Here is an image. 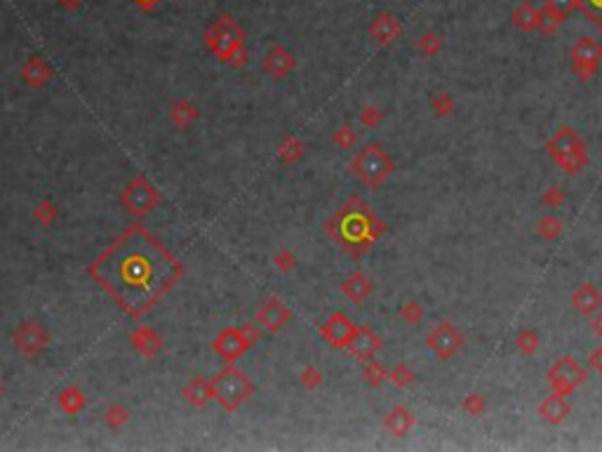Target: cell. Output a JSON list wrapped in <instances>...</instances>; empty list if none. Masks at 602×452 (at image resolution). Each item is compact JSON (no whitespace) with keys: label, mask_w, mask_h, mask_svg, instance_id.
<instances>
[{"label":"cell","mask_w":602,"mask_h":452,"mask_svg":"<svg viewBox=\"0 0 602 452\" xmlns=\"http://www.w3.org/2000/svg\"><path fill=\"white\" fill-rule=\"evenodd\" d=\"M332 139H334L336 146L344 148V151H346V148H351V146L355 144V132H353L351 125H341L339 130L332 134Z\"/></svg>","instance_id":"836d02e7"},{"label":"cell","mask_w":602,"mask_h":452,"mask_svg":"<svg viewBox=\"0 0 602 452\" xmlns=\"http://www.w3.org/2000/svg\"><path fill=\"white\" fill-rule=\"evenodd\" d=\"M398 34H400L398 19L393 17V15H388V12L379 15V17L372 22V27H370V36H372L379 45H388Z\"/></svg>","instance_id":"44dd1931"},{"label":"cell","mask_w":602,"mask_h":452,"mask_svg":"<svg viewBox=\"0 0 602 452\" xmlns=\"http://www.w3.org/2000/svg\"><path fill=\"white\" fill-rule=\"evenodd\" d=\"M572 57H574V64H577V66L584 64V78H586V76L593 73L595 66H598V62L602 59V48L593 41V38H581V41L577 43V48H574Z\"/></svg>","instance_id":"d6986e66"},{"label":"cell","mask_w":602,"mask_h":452,"mask_svg":"<svg viewBox=\"0 0 602 452\" xmlns=\"http://www.w3.org/2000/svg\"><path fill=\"white\" fill-rule=\"evenodd\" d=\"M429 344H431L433 351H438L440 358H447L457 351L459 346H461V337L457 334L454 327L447 325V323H443V325H438L436 330L431 332Z\"/></svg>","instance_id":"e0dca14e"},{"label":"cell","mask_w":602,"mask_h":452,"mask_svg":"<svg viewBox=\"0 0 602 452\" xmlns=\"http://www.w3.org/2000/svg\"><path fill=\"white\" fill-rule=\"evenodd\" d=\"M129 344H132L134 351L144 358H155L163 351V337H160L151 325L134 327V330L129 332Z\"/></svg>","instance_id":"5bb4252c"},{"label":"cell","mask_w":602,"mask_h":452,"mask_svg":"<svg viewBox=\"0 0 602 452\" xmlns=\"http://www.w3.org/2000/svg\"><path fill=\"white\" fill-rule=\"evenodd\" d=\"M250 346H252L250 339L245 337V332L241 327H224V330L217 334L215 344H212V348H215L226 363H236Z\"/></svg>","instance_id":"8fae6325"},{"label":"cell","mask_w":602,"mask_h":452,"mask_svg":"<svg viewBox=\"0 0 602 452\" xmlns=\"http://www.w3.org/2000/svg\"><path fill=\"white\" fill-rule=\"evenodd\" d=\"M255 320L259 323V327H261V330L275 334V332H280L289 320H292V311H289V306L285 304L282 299L271 297V299H266L261 306L257 309Z\"/></svg>","instance_id":"30bf717a"},{"label":"cell","mask_w":602,"mask_h":452,"mask_svg":"<svg viewBox=\"0 0 602 452\" xmlns=\"http://www.w3.org/2000/svg\"><path fill=\"white\" fill-rule=\"evenodd\" d=\"M198 115H200L198 106L193 104L191 99H179V101H174V104L170 106V120L177 127H181V130L191 127L193 122L198 120Z\"/></svg>","instance_id":"603a6c76"},{"label":"cell","mask_w":602,"mask_h":452,"mask_svg":"<svg viewBox=\"0 0 602 452\" xmlns=\"http://www.w3.org/2000/svg\"><path fill=\"white\" fill-rule=\"evenodd\" d=\"M303 153H306L303 141L299 137H294V134H285V137L280 139V144H278V158H280L285 165L299 163V160L303 158Z\"/></svg>","instance_id":"cb8c5ba5"},{"label":"cell","mask_w":602,"mask_h":452,"mask_svg":"<svg viewBox=\"0 0 602 452\" xmlns=\"http://www.w3.org/2000/svg\"><path fill=\"white\" fill-rule=\"evenodd\" d=\"M134 3L141 5V8H144V10H151L155 3H160V0H134Z\"/></svg>","instance_id":"7bdbcfd3"},{"label":"cell","mask_w":602,"mask_h":452,"mask_svg":"<svg viewBox=\"0 0 602 452\" xmlns=\"http://www.w3.org/2000/svg\"><path fill=\"white\" fill-rule=\"evenodd\" d=\"M400 313H403V318H407L410 323H414V320L419 318V316H422V311H419V309H417V304H407Z\"/></svg>","instance_id":"ab89813d"},{"label":"cell","mask_w":602,"mask_h":452,"mask_svg":"<svg viewBox=\"0 0 602 452\" xmlns=\"http://www.w3.org/2000/svg\"><path fill=\"white\" fill-rule=\"evenodd\" d=\"M346 348L351 351V356L362 360V363H367V360H372L377 356V351L381 348V339L370 330V327H358Z\"/></svg>","instance_id":"9a60e30c"},{"label":"cell","mask_w":602,"mask_h":452,"mask_svg":"<svg viewBox=\"0 0 602 452\" xmlns=\"http://www.w3.org/2000/svg\"><path fill=\"white\" fill-rule=\"evenodd\" d=\"M12 344L24 358H38L50 344V332L43 323L38 320H24L12 332Z\"/></svg>","instance_id":"52a82bcc"},{"label":"cell","mask_w":602,"mask_h":452,"mask_svg":"<svg viewBox=\"0 0 602 452\" xmlns=\"http://www.w3.org/2000/svg\"><path fill=\"white\" fill-rule=\"evenodd\" d=\"M360 120H362V125L374 127V125H377V122L381 120V111H379V108H374V106H367L365 111H362Z\"/></svg>","instance_id":"74e56055"},{"label":"cell","mask_w":602,"mask_h":452,"mask_svg":"<svg viewBox=\"0 0 602 452\" xmlns=\"http://www.w3.org/2000/svg\"><path fill=\"white\" fill-rule=\"evenodd\" d=\"M299 382L306 391H313L322 384V372L315 365H306L299 374Z\"/></svg>","instance_id":"4dcf8cb0"},{"label":"cell","mask_w":602,"mask_h":452,"mask_svg":"<svg viewBox=\"0 0 602 452\" xmlns=\"http://www.w3.org/2000/svg\"><path fill=\"white\" fill-rule=\"evenodd\" d=\"M365 379H367V382H370L372 386H379V384L386 379L384 365H379L377 360H370V363H367V367H365Z\"/></svg>","instance_id":"e575fe53"},{"label":"cell","mask_w":602,"mask_h":452,"mask_svg":"<svg viewBox=\"0 0 602 452\" xmlns=\"http://www.w3.org/2000/svg\"><path fill=\"white\" fill-rule=\"evenodd\" d=\"M600 304H602V297L593 285L579 288V292L574 295V306H577L581 313H593Z\"/></svg>","instance_id":"484cf974"},{"label":"cell","mask_w":602,"mask_h":452,"mask_svg":"<svg viewBox=\"0 0 602 452\" xmlns=\"http://www.w3.org/2000/svg\"><path fill=\"white\" fill-rule=\"evenodd\" d=\"M551 153L567 172H577L581 165H586V146L581 144L579 137L569 130L558 132V137L551 141Z\"/></svg>","instance_id":"ba28073f"},{"label":"cell","mask_w":602,"mask_h":452,"mask_svg":"<svg viewBox=\"0 0 602 452\" xmlns=\"http://www.w3.org/2000/svg\"><path fill=\"white\" fill-rule=\"evenodd\" d=\"M543 3H546V15H551L553 22L558 24L560 19H565L569 12L577 8L579 0H543Z\"/></svg>","instance_id":"f1b7e54d"},{"label":"cell","mask_w":602,"mask_h":452,"mask_svg":"<svg viewBox=\"0 0 602 452\" xmlns=\"http://www.w3.org/2000/svg\"><path fill=\"white\" fill-rule=\"evenodd\" d=\"M579 5L584 8L586 17L591 19V22L602 27V0H579Z\"/></svg>","instance_id":"d590c367"},{"label":"cell","mask_w":602,"mask_h":452,"mask_svg":"<svg viewBox=\"0 0 602 452\" xmlns=\"http://www.w3.org/2000/svg\"><path fill=\"white\" fill-rule=\"evenodd\" d=\"M59 3H62V8H64V10L73 12V10H78V8H80V3H83V0H59Z\"/></svg>","instance_id":"b9f144b4"},{"label":"cell","mask_w":602,"mask_h":452,"mask_svg":"<svg viewBox=\"0 0 602 452\" xmlns=\"http://www.w3.org/2000/svg\"><path fill=\"white\" fill-rule=\"evenodd\" d=\"M412 424H414V417L410 415V410L403 408V405L393 408L386 415V419H384V426L391 431V434H396V436H405L407 431L412 429Z\"/></svg>","instance_id":"d4e9b609"},{"label":"cell","mask_w":602,"mask_h":452,"mask_svg":"<svg viewBox=\"0 0 602 452\" xmlns=\"http://www.w3.org/2000/svg\"><path fill=\"white\" fill-rule=\"evenodd\" d=\"M241 330L245 332V337L250 339V344L255 346L259 339H261V330H259V323L255 325V323H243L241 325Z\"/></svg>","instance_id":"f35d334b"},{"label":"cell","mask_w":602,"mask_h":452,"mask_svg":"<svg viewBox=\"0 0 602 452\" xmlns=\"http://www.w3.org/2000/svg\"><path fill=\"white\" fill-rule=\"evenodd\" d=\"M341 292H344L351 302H355V304H360V302H365L367 297H370L372 283H370L367 276L353 274V276H348L344 283H341Z\"/></svg>","instance_id":"7402d4cb"},{"label":"cell","mask_w":602,"mask_h":452,"mask_svg":"<svg viewBox=\"0 0 602 452\" xmlns=\"http://www.w3.org/2000/svg\"><path fill=\"white\" fill-rule=\"evenodd\" d=\"M0 393H3V384H0Z\"/></svg>","instance_id":"f6af8a7d"},{"label":"cell","mask_w":602,"mask_h":452,"mask_svg":"<svg viewBox=\"0 0 602 452\" xmlns=\"http://www.w3.org/2000/svg\"><path fill=\"white\" fill-rule=\"evenodd\" d=\"M57 215H59V210H57V205L52 203V200H41V203L36 205V210H34L36 222L41 224V226H50V224H55Z\"/></svg>","instance_id":"f546056e"},{"label":"cell","mask_w":602,"mask_h":452,"mask_svg":"<svg viewBox=\"0 0 602 452\" xmlns=\"http://www.w3.org/2000/svg\"><path fill=\"white\" fill-rule=\"evenodd\" d=\"M325 231L348 255L358 257L370 250V245L384 231V224L374 217L370 205H365L360 198H351L334 212L332 219L325 224Z\"/></svg>","instance_id":"7a4b0ae2"},{"label":"cell","mask_w":602,"mask_h":452,"mask_svg":"<svg viewBox=\"0 0 602 452\" xmlns=\"http://www.w3.org/2000/svg\"><path fill=\"white\" fill-rule=\"evenodd\" d=\"M391 379H393V384H396V386H407L414 379V374L407 370L405 365H398L396 370L391 372Z\"/></svg>","instance_id":"8d00e7d4"},{"label":"cell","mask_w":602,"mask_h":452,"mask_svg":"<svg viewBox=\"0 0 602 452\" xmlns=\"http://www.w3.org/2000/svg\"><path fill=\"white\" fill-rule=\"evenodd\" d=\"M539 22H541V17L536 15L529 5H522V8L515 12V24L522 29H534V27H539Z\"/></svg>","instance_id":"1f68e13d"},{"label":"cell","mask_w":602,"mask_h":452,"mask_svg":"<svg viewBox=\"0 0 602 452\" xmlns=\"http://www.w3.org/2000/svg\"><path fill=\"white\" fill-rule=\"evenodd\" d=\"M273 267L280 271V274H287V271H292L296 267V257L289 253L287 248H280V250H275V255H273Z\"/></svg>","instance_id":"d6a6232c"},{"label":"cell","mask_w":602,"mask_h":452,"mask_svg":"<svg viewBox=\"0 0 602 452\" xmlns=\"http://www.w3.org/2000/svg\"><path fill=\"white\" fill-rule=\"evenodd\" d=\"M212 386H215V400L226 412H236L255 393L252 379L233 363H229L224 370H219L212 377Z\"/></svg>","instance_id":"277c9868"},{"label":"cell","mask_w":602,"mask_h":452,"mask_svg":"<svg viewBox=\"0 0 602 452\" xmlns=\"http://www.w3.org/2000/svg\"><path fill=\"white\" fill-rule=\"evenodd\" d=\"M205 48L217 57L219 62L243 66L248 59L245 52V31L241 24L229 15L217 17L210 27L205 29Z\"/></svg>","instance_id":"3957f363"},{"label":"cell","mask_w":602,"mask_h":452,"mask_svg":"<svg viewBox=\"0 0 602 452\" xmlns=\"http://www.w3.org/2000/svg\"><path fill=\"white\" fill-rule=\"evenodd\" d=\"M57 405H59V410L64 412V415H80V412L85 410V405H87V398L76 384H69V386H64V389L59 391Z\"/></svg>","instance_id":"ffe728a7"},{"label":"cell","mask_w":602,"mask_h":452,"mask_svg":"<svg viewBox=\"0 0 602 452\" xmlns=\"http://www.w3.org/2000/svg\"><path fill=\"white\" fill-rule=\"evenodd\" d=\"M103 422L111 426V429L118 431L129 422V410L122 403H111L106 408V412H103Z\"/></svg>","instance_id":"83f0119b"},{"label":"cell","mask_w":602,"mask_h":452,"mask_svg":"<svg viewBox=\"0 0 602 452\" xmlns=\"http://www.w3.org/2000/svg\"><path fill=\"white\" fill-rule=\"evenodd\" d=\"M294 66H296L294 55L289 52L287 48H282V45H273V48L264 55V62H261L264 73L271 76V78H278V80L287 78V76L294 71Z\"/></svg>","instance_id":"7c38bea8"},{"label":"cell","mask_w":602,"mask_h":452,"mask_svg":"<svg viewBox=\"0 0 602 452\" xmlns=\"http://www.w3.org/2000/svg\"><path fill=\"white\" fill-rule=\"evenodd\" d=\"M355 330H358V325L346 313L336 311L320 325V337L332 348H346L348 341L353 339Z\"/></svg>","instance_id":"9c48e42d"},{"label":"cell","mask_w":602,"mask_h":452,"mask_svg":"<svg viewBox=\"0 0 602 452\" xmlns=\"http://www.w3.org/2000/svg\"><path fill=\"white\" fill-rule=\"evenodd\" d=\"M184 398L189 400L193 408L205 410L207 405H210V400H215V386H212V379L203 377V374L191 377L189 384L184 386Z\"/></svg>","instance_id":"2e32d148"},{"label":"cell","mask_w":602,"mask_h":452,"mask_svg":"<svg viewBox=\"0 0 602 452\" xmlns=\"http://www.w3.org/2000/svg\"><path fill=\"white\" fill-rule=\"evenodd\" d=\"M52 76H55V71L43 57H29L22 66V80L29 87H45L52 80Z\"/></svg>","instance_id":"ac0fdd59"},{"label":"cell","mask_w":602,"mask_h":452,"mask_svg":"<svg viewBox=\"0 0 602 452\" xmlns=\"http://www.w3.org/2000/svg\"><path fill=\"white\" fill-rule=\"evenodd\" d=\"M548 377H551V384H553V386H558L560 391L567 393V391L577 389V386L584 382V379H586V370H581V367L577 365V360H572V358H560L558 363L551 367V374H548Z\"/></svg>","instance_id":"4fadbf2b"},{"label":"cell","mask_w":602,"mask_h":452,"mask_svg":"<svg viewBox=\"0 0 602 452\" xmlns=\"http://www.w3.org/2000/svg\"><path fill=\"white\" fill-rule=\"evenodd\" d=\"M351 170L362 184L374 189V186L384 184L388 174L393 172V160L379 144H367L355 153V158L351 160Z\"/></svg>","instance_id":"5b68a950"},{"label":"cell","mask_w":602,"mask_h":452,"mask_svg":"<svg viewBox=\"0 0 602 452\" xmlns=\"http://www.w3.org/2000/svg\"><path fill=\"white\" fill-rule=\"evenodd\" d=\"M541 415H543L546 422L558 424V422H562V419L569 415V408H567V403L560 396H551V398H546V403L541 405Z\"/></svg>","instance_id":"4316f807"},{"label":"cell","mask_w":602,"mask_h":452,"mask_svg":"<svg viewBox=\"0 0 602 452\" xmlns=\"http://www.w3.org/2000/svg\"><path fill=\"white\" fill-rule=\"evenodd\" d=\"M595 332H598L600 337H602V313L598 316V318H595Z\"/></svg>","instance_id":"ee69618b"},{"label":"cell","mask_w":602,"mask_h":452,"mask_svg":"<svg viewBox=\"0 0 602 452\" xmlns=\"http://www.w3.org/2000/svg\"><path fill=\"white\" fill-rule=\"evenodd\" d=\"M591 363L602 372V346H600V348H595V351L591 353Z\"/></svg>","instance_id":"60d3db41"},{"label":"cell","mask_w":602,"mask_h":452,"mask_svg":"<svg viewBox=\"0 0 602 452\" xmlns=\"http://www.w3.org/2000/svg\"><path fill=\"white\" fill-rule=\"evenodd\" d=\"M87 274L129 318H141L172 292L184 267L151 231L132 224L94 257Z\"/></svg>","instance_id":"6da1fadb"},{"label":"cell","mask_w":602,"mask_h":452,"mask_svg":"<svg viewBox=\"0 0 602 452\" xmlns=\"http://www.w3.org/2000/svg\"><path fill=\"white\" fill-rule=\"evenodd\" d=\"M160 203H163V196H160V191L148 182L144 174H137V177L129 179L120 193V205L137 219L151 215Z\"/></svg>","instance_id":"8992f818"}]
</instances>
